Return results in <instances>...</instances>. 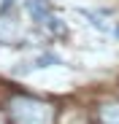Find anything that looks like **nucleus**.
<instances>
[{"label": "nucleus", "instance_id": "obj_6", "mask_svg": "<svg viewBox=\"0 0 119 124\" xmlns=\"http://www.w3.org/2000/svg\"><path fill=\"white\" fill-rule=\"evenodd\" d=\"M49 65H62V59L57 54H51V51H46V54H41L35 59V68H49Z\"/></svg>", "mask_w": 119, "mask_h": 124}, {"label": "nucleus", "instance_id": "obj_3", "mask_svg": "<svg viewBox=\"0 0 119 124\" xmlns=\"http://www.w3.org/2000/svg\"><path fill=\"white\" fill-rule=\"evenodd\" d=\"M25 8H27V14L33 16V22H38V24H46L49 19L54 16V8H51L49 0H27Z\"/></svg>", "mask_w": 119, "mask_h": 124}, {"label": "nucleus", "instance_id": "obj_5", "mask_svg": "<svg viewBox=\"0 0 119 124\" xmlns=\"http://www.w3.org/2000/svg\"><path fill=\"white\" fill-rule=\"evenodd\" d=\"M78 14H81V16L87 19V22H89V24H92L95 30H100V32H108V24H106V22H103V19L97 16L95 11H87V8H78Z\"/></svg>", "mask_w": 119, "mask_h": 124}, {"label": "nucleus", "instance_id": "obj_7", "mask_svg": "<svg viewBox=\"0 0 119 124\" xmlns=\"http://www.w3.org/2000/svg\"><path fill=\"white\" fill-rule=\"evenodd\" d=\"M11 6H14V0H3L0 3V11H11Z\"/></svg>", "mask_w": 119, "mask_h": 124}, {"label": "nucleus", "instance_id": "obj_2", "mask_svg": "<svg viewBox=\"0 0 119 124\" xmlns=\"http://www.w3.org/2000/svg\"><path fill=\"white\" fill-rule=\"evenodd\" d=\"M0 43L3 46L19 43V22L11 11H0Z\"/></svg>", "mask_w": 119, "mask_h": 124}, {"label": "nucleus", "instance_id": "obj_4", "mask_svg": "<svg viewBox=\"0 0 119 124\" xmlns=\"http://www.w3.org/2000/svg\"><path fill=\"white\" fill-rule=\"evenodd\" d=\"M100 124H119V102H103L97 108Z\"/></svg>", "mask_w": 119, "mask_h": 124}, {"label": "nucleus", "instance_id": "obj_1", "mask_svg": "<svg viewBox=\"0 0 119 124\" xmlns=\"http://www.w3.org/2000/svg\"><path fill=\"white\" fill-rule=\"evenodd\" d=\"M6 119L8 124H57V108L43 97L16 92L6 100Z\"/></svg>", "mask_w": 119, "mask_h": 124}]
</instances>
